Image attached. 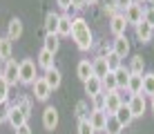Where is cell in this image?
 Wrapping results in <instances>:
<instances>
[{"instance_id": "cell-9", "label": "cell", "mask_w": 154, "mask_h": 134, "mask_svg": "<svg viewBox=\"0 0 154 134\" xmlns=\"http://www.w3.org/2000/svg\"><path fill=\"white\" fill-rule=\"evenodd\" d=\"M112 54H116L119 58H127V56H130V40H127V36H116V38H114Z\"/></svg>"}, {"instance_id": "cell-30", "label": "cell", "mask_w": 154, "mask_h": 134, "mask_svg": "<svg viewBox=\"0 0 154 134\" xmlns=\"http://www.w3.org/2000/svg\"><path fill=\"white\" fill-rule=\"evenodd\" d=\"M105 63H107V69H109V72H116V69L123 65V63H121V58L116 56V54H112V49H109V54L105 56Z\"/></svg>"}, {"instance_id": "cell-31", "label": "cell", "mask_w": 154, "mask_h": 134, "mask_svg": "<svg viewBox=\"0 0 154 134\" xmlns=\"http://www.w3.org/2000/svg\"><path fill=\"white\" fill-rule=\"evenodd\" d=\"M103 92H114V89H119L116 87V78H114V72H107V76H105L103 80Z\"/></svg>"}, {"instance_id": "cell-33", "label": "cell", "mask_w": 154, "mask_h": 134, "mask_svg": "<svg viewBox=\"0 0 154 134\" xmlns=\"http://www.w3.org/2000/svg\"><path fill=\"white\" fill-rule=\"evenodd\" d=\"M16 107H18V110L23 112L25 116H27V119L31 116V101H29V98H20L18 103H16Z\"/></svg>"}, {"instance_id": "cell-42", "label": "cell", "mask_w": 154, "mask_h": 134, "mask_svg": "<svg viewBox=\"0 0 154 134\" xmlns=\"http://www.w3.org/2000/svg\"><path fill=\"white\" fill-rule=\"evenodd\" d=\"M16 134H31V127H29V123H25V125H20L18 130H16Z\"/></svg>"}, {"instance_id": "cell-39", "label": "cell", "mask_w": 154, "mask_h": 134, "mask_svg": "<svg viewBox=\"0 0 154 134\" xmlns=\"http://www.w3.org/2000/svg\"><path fill=\"white\" fill-rule=\"evenodd\" d=\"M56 5L63 9V11H69L72 9V0H56Z\"/></svg>"}, {"instance_id": "cell-37", "label": "cell", "mask_w": 154, "mask_h": 134, "mask_svg": "<svg viewBox=\"0 0 154 134\" xmlns=\"http://www.w3.org/2000/svg\"><path fill=\"white\" fill-rule=\"evenodd\" d=\"M87 114H89V112H87V103H85V101H81V103L76 105V116L83 121V119H87Z\"/></svg>"}, {"instance_id": "cell-38", "label": "cell", "mask_w": 154, "mask_h": 134, "mask_svg": "<svg viewBox=\"0 0 154 134\" xmlns=\"http://www.w3.org/2000/svg\"><path fill=\"white\" fill-rule=\"evenodd\" d=\"M92 103H94V110H103V103H105V94H98V96H94V98H92Z\"/></svg>"}, {"instance_id": "cell-3", "label": "cell", "mask_w": 154, "mask_h": 134, "mask_svg": "<svg viewBox=\"0 0 154 134\" xmlns=\"http://www.w3.org/2000/svg\"><path fill=\"white\" fill-rule=\"evenodd\" d=\"M105 94V103H103V110L107 112V116H114L116 112L121 110L123 101H121V92L114 89V92H103Z\"/></svg>"}, {"instance_id": "cell-32", "label": "cell", "mask_w": 154, "mask_h": 134, "mask_svg": "<svg viewBox=\"0 0 154 134\" xmlns=\"http://www.w3.org/2000/svg\"><path fill=\"white\" fill-rule=\"evenodd\" d=\"M7 103H9V85L0 76V105H7Z\"/></svg>"}, {"instance_id": "cell-23", "label": "cell", "mask_w": 154, "mask_h": 134, "mask_svg": "<svg viewBox=\"0 0 154 134\" xmlns=\"http://www.w3.org/2000/svg\"><path fill=\"white\" fill-rule=\"evenodd\" d=\"M76 74H78V78H81L83 83H85V80H89V78L94 76V72H92V61H81V63H78V67H76Z\"/></svg>"}, {"instance_id": "cell-10", "label": "cell", "mask_w": 154, "mask_h": 134, "mask_svg": "<svg viewBox=\"0 0 154 134\" xmlns=\"http://www.w3.org/2000/svg\"><path fill=\"white\" fill-rule=\"evenodd\" d=\"M7 121H9V125H11L14 130H18V127H20V125H25V123H27L29 119H27V116H25V114H23V112H20L16 105H9Z\"/></svg>"}, {"instance_id": "cell-29", "label": "cell", "mask_w": 154, "mask_h": 134, "mask_svg": "<svg viewBox=\"0 0 154 134\" xmlns=\"http://www.w3.org/2000/svg\"><path fill=\"white\" fill-rule=\"evenodd\" d=\"M143 96H154V72L150 74H143V89H141Z\"/></svg>"}, {"instance_id": "cell-14", "label": "cell", "mask_w": 154, "mask_h": 134, "mask_svg": "<svg viewBox=\"0 0 154 134\" xmlns=\"http://www.w3.org/2000/svg\"><path fill=\"white\" fill-rule=\"evenodd\" d=\"M134 34H136V40L145 45V42H150V40H152V36H154V29H152V27L145 23V20H143V23H139V25L134 27Z\"/></svg>"}, {"instance_id": "cell-17", "label": "cell", "mask_w": 154, "mask_h": 134, "mask_svg": "<svg viewBox=\"0 0 154 134\" xmlns=\"http://www.w3.org/2000/svg\"><path fill=\"white\" fill-rule=\"evenodd\" d=\"M85 94L89 96V98H94V96H98V94H103V83H100V78L96 76H92L89 80H85Z\"/></svg>"}, {"instance_id": "cell-43", "label": "cell", "mask_w": 154, "mask_h": 134, "mask_svg": "<svg viewBox=\"0 0 154 134\" xmlns=\"http://www.w3.org/2000/svg\"><path fill=\"white\" fill-rule=\"evenodd\" d=\"M98 2V0H87V5H96Z\"/></svg>"}, {"instance_id": "cell-46", "label": "cell", "mask_w": 154, "mask_h": 134, "mask_svg": "<svg viewBox=\"0 0 154 134\" xmlns=\"http://www.w3.org/2000/svg\"><path fill=\"white\" fill-rule=\"evenodd\" d=\"M0 125H2V119H0Z\"/></svg>"}, {"instance_id": "cell-1", "label": "cell", "mask_w": 154, "mask_h": 134, "mask_svg": "<svg viewBox=\"0 0 154 134\" xmlns=\"http://www.w3.org/2000/svg\"><path fill=\"white\" fill-rule=\"evenodd\" d=\"M72 38H74V42H76V47L81 51H87V49L94 47V34H92V29H89L87 20L83 16L72 18Z\"/></svg>"}, {"instance_id": "cell-16", "label": "cell", "mask_w": 154, "mask_h": 134, "mask_svg": "<svg viewBox=\"0 0 154 134\" xmlns=\"http://www.w3.org/2000/svg\"><path fill=\"white\" fill-rule=\"evenodd\" d=\"M45 83L49 85V89L54 92V89H58L60 87V83H63V74H60V69L58 67H54V69H49V72H45Z\"/></svg>"}, {"instance_id": "cell-25", "label": "cell", "mask_w": 154, "mask_h": 134, "mask_svg": "<svg viewBox=\"0 0 154 134\" xmlns=\"http://www.w3.org/2000/svg\"><path fill=\"white\" fill-rule=\"evenodd\" d=\"M114 116H116V121H119L123 127H127L132 121H134V116H132V112H130V107H127V105H121V110L116 112Z\"/></svg>"}, {"instance_id": "cell-18", "label": "cell", "mask_w": 154, "mask_h": 134, "mask_svg": "<svg viewBox=\"0 0 154 134\" xmlns=\"http://www.w3.org/2000/svg\"><path fill=\"white\" fill-rule=\"evenodd\" d=\"M58 38H65V36H72V16L60 14V20H58V29H56Z\"/></svg>"}, {"instance_id": "cell-35", "label": "cell", "mask_w": 154, "mask_h": 134, "mask_svg": "<svg viewBox=\"0 0 154 134\" xmlns=\"http://www.w3.org/2000/svg\"><path fill=\"white\" fill-rule=\"evenodd\" d=\"M103 11H105V16L114 18V16L119 14V7H116V5H114V0H112V2H105V5H103Z\"/></svg>"}, {"instance_id": "cell-19", "label": "cell", "mask_w": 154, "mask_h": 134, "mask_svg": "<svg viewBox=\"0 0 154 134\" xmlns=\"http://www.w3.org/2000/svg\"><path fill=\"white\" fill-rule=\"evenodd\" d=\"M92 72H94V76L100 78V80L107 76V72H109V69H107V63H105V58H100V56L94 58V61H92Z\"/></svg>"}, {"instance_id": "cell-5", "label": "cell", "mask_w": 154, "mask_h": 134, "mask_svg": "<svg viewBox=\"0 0 154 134\" xmlns=\"http://www.w3.org/2000/svg\"><path fill=\"white\" fill-rule=\"evenodd\" d=\"M89 125L94 127V132H105V123H107V112L105 110H92L87 114Z\"/></svg>"}, {"instance_id": "cell-4", "label": "cell", "mask_w": 154, "mask_h": 134, "mask_svg": "<svg viewBox=\"0 0 154 134\" xmlns=\"http://www.w3.org/2000/svg\"><path fill=\"white\" fill-rule=\"evenodd\" d=\"M18 65H20V63L11 58V61H7V63H5V67H2V74H0V76L7 80L9 87H14V85L20 83V78H18Z\"/></svg>"}, {"instance_id": "cell-8", "label": "cell", "mask_w": 154, "mask_h": 134, "mask_svg": "<svg viewBox=\"0 0 154 134\" xmlns=\"http://www.w3.org/2000/svg\"><path fill=\"white\" fill-rule=\"evenodd\" d=\"M123 16H125V20H127V25H139V23H143V5H136V2H132L130 7L123 11Z\"/></svg>"}, {"instance_id": "cell-6", "label": "cell", "mask_w": 154, "mask_h": 134, "mask_svg": "<svg viewBox=\"0 0 154 134\" xmlns=\"http://www.w3.org/2000/svg\"><path fill=\"white\" fill-rule=\"evenodd\" d=\"M58 121H60V116H58V110L54 105H47L45 107V112H42V127L45 130H56L58 127Z\"/></svg>"}, {"instance_id": "cell-27", "label": "cell", "mask_w": 154, "mask_h": 134, "mask_svg": "<svg viewBox=\"0 0 154 134\" xmlns=\"http://www.w3.org/2000/svg\"><path fill=\"white\" fill-rule=\"evenodd\" d=\"M58 20H60V14L49 11V14L45 16V31H47V34H56V29H58Z\"/></svg>"}, {"instance_id": "cell-7", "label": "cell", "mask_w": 154, "mask_h": 134, "mask_svg": "<svg viewBox=\"0 0 154 134\" xmlns=\"http://www.w3.org/2000/svg\"><path fill=\"white\" fill-rule=\"evenodd\" d=\"M31 92H34V98L36 101H42V103L51 96V89H49V85L45 83V78H42V76L36 78L34 83H31Z\"/></svg>"}, {"instance_id": "cell-34", "label": "cell", "mask_w": 154, "mask_h": 134, "mask_svg": "<svg viewBox=\"0 0 154 134\" xmlns=\"http://www.w3.org/2000/svg\"><path fill=\"white\" fill-rule=\"evenodd\" d=\"M78 134H96V132H94V127L89 125L87 119H83V121H78Z\"/></svg>"}, {"instance_id": "cell-11", "label": "cell", "mask_w": 154, "mask_h": 134, "mask_svg": "<svg viewBox=\"0 0 154 134\" xmlns=\"http://www.w3.org/2000/svg\"><path fill=\"white\" fill-rule=\"evenodd\" d=\"M127 107H130V112H132V116H134V119L143 116V112H145V107H147L145 96H143V94H134V96H132V101L127 103Z\"/></svg>"}, {"instance_id": "cell-20", "label": "cell", "mask_w": 154, "mask_h": 134, "mask_svg": "<svg viewBox=\"0 0 154 134\" xmlns=\"http://www.w3.org/2000/svg\"><path fill=\"white\" fill-rule=\"evenodd\" d=\"M130 76H132V74H130V69H127L125 65H121V67L114 72L116 87H119V89H125V87H127V80H130Z\"/></svg>"}, {"instance_id": "cell-13", "label": "cell", "mask_w": 154, "mask_h": 134, "mask_svg": "<svg viewBox=\"0 0 154 134\" xmlns=\"http://www.w3.org/2000/svg\"><path fill=\"white\" fill-rule=\"evenodd\" d=\"M36 67H40L42 72H49V69H54V54L47 51V49H40L38 51V58H36Z\"/></svg>"}, {"instance_id": "cell-44", "label": "cell", "mask_w": 154, "mask_h": 134, "mask_svg": "<svg viewBox=\"0 0 154 134\" xmlns=\"http://www.w3.org/2000/svg\"><path fill=\"white\" fill-rule=\"evenodd\" d=\"M134 2H136V5H143V2H145V0H134Z\"/></svg>"}, {"instance_id": "cell-26", "label": "cell", "mask_w": 154, "mask_h": 134, "mask_svg": "<svg viewBox=\"0 0 154 134\" xmlns=\"http://www.w3.org/2000/svg\"><path fill=\"white\" fill-rule=\"evenodd\" d=\"M127 92L130 94H141V89H143V74L141 76H136V74H132L130 80H127Z\"/></svg>"}, {"instance_id": "cell-45", "label": "cell", "mask_w": 154, "mask_h": 134, "mask_svg": "<svg viewBox=\"0 0 154 134\" xmlns=\"http://www.w3.org/2000/svg\"><path fill=\"white\" fill-rule=\"evenodd\" d=\"M152 112H154V96H152Z\"/></svg>"}, {"instance_id": "cell-2", "label": "cell", "mask_w": 154, "mask_h": 134, "mask_svg": "<svg viewBox=\"0 0 154 134\" xmlns=\"http://www.w3.org/2000/svg\"><path fill=\"white\" fill-rule=\"evenodd\" d=\"M18 78H20V85H31L36 80V63L31 61V58L20 61V65H18Z\"/></svg>"}, {"instance_id": "cell-12", "label": "cell", "mask_w": 154, "mask_h": 134, "mask_svg": "<svg viewBox=\"0 0 154 134\" xmlns=\"http://www.w3.org/2000/svg\"><path fill=\"white\" fill-rule=\"evenodd\" d=\"M125 29H127V20L123 14H116L114 18H109V31L114 34V38L116 36H125Z\"/></svg>"}, {"instance_id": "cell-24", "label": "cell", "mask_w": 154, "mask_h": 134, "mask_svg": "<svg viewBox=\"0 0 154 134\" xmlns=\"http://www.w3.org/2000/svg\"><path fill=\"white\" fill-rule=\"evenodd\" d=\"M42 49L51 51L56 56V51L60 49V38H58V34H47L45 36V45H42Z\"/></svg>"}, {"instance_id": "cell-40", "label": "cell", "mask_w": 154, "mask_h": 134, "mask_svg": "<svg viewBox=\"0 0 154 134\" xmlns=\"http://www.w3.org/2000/svg\"><path fill=\"white\" fill-rule=\"evenodd\" d=\"M132 2H134V0H114V5H116V7H119V9H123V11H125L127 7H130Z\"/></svg>"}, {"instance_id": "cell-21", "label": "cell", "mask_w": 154, "mask_h": 134, "mask_svg": "<svg viewBox=\"0 0 154 134\" xmlns=\"http://www.w3.org/2000/svg\"><path fill=\"white\" fill-rule=\"evenodd\" d=\"M11 54H14V42L5 36V38H0V61L7 63L11 61Z\"/></svg>"}, {"instance_id": "cell-22", "label": "cell", "mask_w": 154, "mask_h": 134, "mask_svg": "<svg viewBox=\"0 0 154 134\" xmlns=\"http://www.w3.org/2000/svg\"><path fill=\"white\" fill-rule=\"evenodd\" d=\"M130 74H136V76H141L143 72H145V58L141 56V54H136V56H132V61H130Z\"/></svg>"}, {"instance_id": "cell-15", "label": "cell", "mask_w": 154, "mask_h": 134, "mask_svg": "<svg viewBox=\"0 0 154 134\" xmlns=\"http://www.w3.org/2000/svg\"><path fill=\"white\" fill-rule=\"evenodd\" d=\"M23 31H25V27H23V20L20 18H11L9 20V25H7V38L9 40H18L20 36H23Z\"/></svg>"}, {"instance_id": "cell-28", "label": "cell", "mask_w": 154, "mask_h": 134, "mask_svg": "<svg viewBox=\"0 0 154 134\" xmlns=\"http://www.w3.org/2000/svg\"><path fill=\"white\" fill-rule=\"evenodd\" d=\"M103 134H123V125L116 121V116H107V123H105V132Z\"/></svg>"}, {"instance_id": "cell-41", "label": "cell", "mask_w": 154, "mask_h": 134, "mask_svg": "<svg viewBox=\"0 0 154 134\" xmlns=\"http://www.w3.org/2000/svg\"><path fill=\"white\" fill-rule=\"evenodd\" d=\"M87 7V0H72V9H85Z\"/></svg>"}, {"instance_id": "cell-36", "label": "cell", "mask_w": 154, "mask_h": 134, "mask_svg": "<svg viewBox=\"0 0 154 134\" xmlns=\"http://www.w3.org/2000/svg\"><path fill=\"white\" fill-rule=\"evenodd\" d=\"M143 20H145L147 25L154 29V7H147V9H143Z\"/></svg>"}]
</instances>
